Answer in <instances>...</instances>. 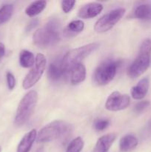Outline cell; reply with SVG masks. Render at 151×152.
Listing matches in <instances>:
<instances>
[{
	"mask_svg": "<svg viewBox=\"0 0 151 152\" xmlns=\"http://www.w3.org/2000/svg\"><path fill=\"white\" fill-rule=\"evenodd\" d=\"M60 25L56 19H51L34 33L33 43L41 48L51 47L60 39Z\"/></svg>",
	"mask_w": 151,
	"mask_h": 152,
	"instance_id": "cell-1",
	"label": "cell"
},
{
	"mask_svg": "<svg viewBox=\"0 0 151 152\" xmlns=\"http://www.w3.org/2000/svg\"><path fill=\"white\" fill-rule=\"evenodd\" d=\"M99 47V45L98 43L94 42L69 50L62 59V67H63L65 75L70 74L74 66L81 63V61L84 58H86L90 53L97 50Z\"/></svg>",
	"mask_w": 151,
	"mask_h": 152,
	"instance_id": "cell-2",
	"label": "cell"
},
{
	"mask_svg": "<svg viewBox=\"0 0 151 152\" xmlns=\"http://www.w3.org/2000/svg\"><path fill=\"white\" fill-rule=\"evenodd\" d=\"M71 127L62 120H55L46 125L37 135L38 142H48L59 138H65L69 135Z\"/></svg>",
	"mask_w": 151,
	"mask_h": 152,
	"instance_id": "cell-3",
	"label": "cell"
},
{
	"mask_svg": "<svg viewBox=\"0 0 151 152\" xmlns=\"http://www.w3.org/2000/svg\"><path fill=\"white\" fill-rule=\"evenodd\" d=\"M38 102V94L36 91H28L21 99L18 105L14 119V124L16 126H22L28 121L33 114Z\"/></svg>",
	"mask_w": 151,
	"mask_h": 152,
	"instance_id": "cell-4",
	"label": "cell"
},
{
	"mask_svg": "<svg viewBox=\"0 0 151 152\" xmlns=\"http://www.w3.org/2000/svg\"><path fill=\"white\" fill-rule=\"evenodd\" d=\"M121 61L107 59L104 60L95 70L93 79L98 86H105L110 83L116 74Z\"/></svg>",
	"mask_w": 151,
	"mask_h": 152,
	"instance_id": "cell-5",
	"label": "cell"
},
{
	"mask_svg": "<svg viewBox=\"0 0 151 152\" xmlns=\"http://www.w3.org/2000/svg\"><path fill=\"white\" fill-rule=\"evenodd\" d=\"M125 9L120 7L109 11L99 18L96 22L94 30L97 33H105L110 31L124 16Z\"/></svg>",
	"mask_w": 151,
	"mask_h": 152,
	"instance_id": "cell-6",
	"label": "cell"
},
{
	"mask_svg": "<svg viewBox=\"0 0 151 152\" xmlns=\"http://www.w3.org/2000/svg\"><path fill=\"white\" fill-rule=\"evenodd\" d=\"M46 63L47 61L45 56L42 53H38L32 69L24 79L22 83V87L24 89H29L32 88L41 79L46 68Z\"/></svg>",
	"mask_w": 151,
	"mask_h": 152,
	"instance_id": "cell-7",
	"label": "cell"
},
{
	"mask_svg": "<svg viewBox=\"0 0 151 152\" xmlns=\"http://www.w3.org/2000/svg\"><path fill=\"white\" fill-rule=\"evenodd\" d=\"M150 59V53L139 52L137 57L128 68L127 75L132 79L137 78L142 75L149 67Z\"/></svg>",
	"mask_w": 151,
	"mask_h": 152,
	"instance_id": "cell-8",
	"label": "cell"
},
{
	"mask_svg": "<svg viewBox=\"0 0 151 152\" xmlns=\"http://www.w3.org/2000/svg\"><path fill=\"white\" fill-rule=\"evenodd\" d=\"M130 102V96L127 94H121L120 92L114 91L107 99L105 108L110 111H121L128 107Z\"/></svg>",
	"mask_w": 151,
	"mask_h": 152,
	"instance_id": "cell-9",
	"label": "cell"
},
{
	"mask_svg": "<svg viewBox=\"0 0 151 152\" xmlns=\"http://www.w3.org/2000/svg\"><path fill=\"white\" fill-rule=\"evenodd\" d=\"M103 10V5L98 2H90L80 7L78 15L82 19H92L97 16Z\"/></svg>",
	"mask_w": 151,
	"mask_h": 152,
	"instance_id": "cell-10",
	"label": "cell"
},
{
	"mask_svg": "<svg viewBox=\"0 0 151 152\" xmlns=\"http://www.w3.org/2000/svg\"><path fill=\"white\" fill-rule=\"evenodd\" d=\"M36 138V130L32 129L31 131H30L21 140L20 142L18 145L16 152H29Z\"/></svg>",
	"mask_w": 151,
	"mask_h": 152,
	"instance_id": "cell-11",
	"label": "cell"
},
{
	"mask_svg": "<svg viewBox=\"0 0 151 152\" xmlns=\"http://www.w3.org/2000/svg\"><path fill=\"white\" fill-rule=\"evenodd\" d=\"M149 86L150 83L147 78H143L141 80L136 86H133L131 88L130 93L132 97L137 100L143 99L147 94Z\"/></svg>",
	"mask_w": 151,
	"mask_h": 152,
	"instance_id": "cell-12",
	"label": "cell"
},
{
	"mask_svg": "<svg viewBox=\"0 0 151 152\" xmlns=\"http://www.w3.org/2000/svg\"><path fill=\"white\" fill-rule=\"evenodd\" d=\"M116 138V135L113 133L107 134L101 137L97 140L94 152H108L111 145L114 142Z\"/></svg>",
	"mask_w": 151,
	"mask_h": 152,
	"instance_id": "cell-13",
	"label": "cell"
},
{
	"mask_svg": "<svg viewBox=\"0 0 151 152\" xmlns=\"http://www.w3.org/2000/svg\"><path fill=\"white\" fill-rule=\"evenodd\" d=\"M47 75L49 79L53 82H57L65 75L62 60L55 61L49 65Z\"/></svg>",
	"mask_w": 151,
	"mask_h": 152,
	"instance_id": "cell-14",
	"label": "cell"
},
{
	"mask_svg": "<svg viewBox=\"0 0 151 152\" xmlns=\"http://www.w3.org/2000/svg\"><path fill=\"white\" fill-rule=\"evenodd\" d=\"M70 83L72 85H77L82 83L86 77V68L82 63L74 66L70 72Z\"/></svg>",
	"mask_w": 151,
	"mask_h": 152,
	"instance_id": "cell-15",
	"label": "cell"
},
{
	"mask_svg": "<svg viewBox=\"0 0 151 152\" xmlns=\"http://www.w3.org/2000/svg\"><path fill=\"white\" fill-rule=\"evenodd\" d=\"M138 143H139V141L136 137L132 134H127L120 140V150L122 152L132 151L136 148Z\"/></svg>",
	"mask_w": 151,
	"mask_h": 152,
	"instance_id": "cell-16",
	"label": "cell"
},
{
	"mask_svg": "<svg viewBox=\"0 0 151 152\" xmlns=\"http://www.w3.org/2000/svg\"><path fill=\"white\" fill-rule=\"evenodd\" d=\"M84 24L81 20H74L68 23L64 30V34L66 37H75L84 30Z\"/></svg>",
	"mask_w": 151,
	"mask_h": 152,
	"instance_id": "cell-17",
	"label": "cell"
},
{
	"mask_svg": "<svg viewBox=\"0 0 151 152\" xmlns=\"http://www.w3.org/2000/svg\"><path fill=\"white\" fill-rule=\"evenodd\" d=\"M46 6H47L46 1L44 0L36 1L27 7V8L25 9V13L30 17H34L41 13L45 9Z\"/></svg>",
	"mask_w": 151,
	"mask_h": 152,
	"instance_id": "cell-18",
	"label": "cell"
},
{
	"mask_svg": "<svg viewBox=\"0 0 151 152\" xmlns=\"http://www.w3.org/2000/svg\"><path fill=\"white\" fill-rule=\"evenodd\" d=\"M36 58L32 52L27 50H22L19 54V63L23 68H31L34 65Z\"/></svg>",
	"mask_w": 151,
	"mask_h": 152,
	"instance_id": "cell-19",
	"label": "cell"
},
{
	"mask_svg": "<svg viewBox=\"0 0 151 152\" xmlns=\"http://www.w3.org/2000/svg\"><path fill=\"white\" fill-rule=\"evenodd\" d=\"M135 17L141 20H147L151 18V4L145 3L137 6L134 11Z\"/></svg>",
	"mask_w": 151,
	"mask_h": 152,
	"instance_id": "cell-20",
	"label": "cell"
},
{
	"mask_svg": "<svg viewBox=\"0 0 151 152\" xmlns=\"http://www.w3.org/2000/svg\"><path fill=\"white\" fill-rule=\"evenodd\" d=\"M13 13V6L10 4H4L0 8V25L8 22Z\"/></svg>",
	"mask_w": 151,
	"mask_h": 152,
	"instance_id": "cell-21",
	"label": "cell"
},
{
	"mask_svg": "<svg viewBox=\"0 0 151 152\" xmlns=\"http://www.w3.org/2000/svg\"><path fill=\"white\" fill-rule=\"evenodd\" d=\"M83 148H84V141L81 137H78L73 140L68 144L65 152H81Z\"/></svg>",
	"mask_w": 151,
	"mask_h": 152,
	"instance_id": "cell-22",
	"label": "cell"
},
{
	"mask_svg": "<svg viewBox=\"0 0 151 152\" xmlns=\"http://www.w3.org/2000/svg\"><path fill=\"white\" fill-rule=\"evenodd\" d=\"M110 121L105 118H97L93 122V127L96 131L102 132L109 126Z\"/></svg>",
	"mask_w": 151,
	"mask_h": 152,
	"instance_id": "cell-23",
	"label": "cell"
},
{
	"mask_svg": "<svg viewBox=\"0 0 151 152\" xmlns=\"http://www.w3.org/2000/svg\"><path fill=\"white\" fill-rule=\"evenodd\" d=\"M75 4L76 1H74V0H65V1H62L61 6H62V10L65 13H68L72 10Z\"/></svg>",
	"mask_w": 151,
	"mask_h": 152,
	"instance_id": "cell-24",
	"label": "cell"
},
{
	"mask_svg": "<svg viewBox=\"0 0 151 152\" xmlns=\"http://www.w3.org/2000/svg\"><path fill=\"white\" fill-rule=\"evenodd\" d=\"M139 52H143L151 54V39H145L141 45Z\"/></svg>",
	"mask_w": 151,
	"mask_h": 152,
	"instance_id": "cell-25",
	"label": "cell"
},
{
	"mask_svg": "<svg viewBox=\"0 0 151 152\" xmlns=\"http://www.w3.org/2000/svg\"><path fill=\"white\" fill-rule=\"evenodd\" d=\"M6 78H7V87L10 90H13L16 86V79L14 75L10 71H7L6 74Z\"/></svg>",
	"mask_w": 151,
	"mask_h": 152,
	"instance_id": "cell-26",
	"label": "cell"
},
{
	"mask_svg": "<svg viewBox=\"0 0 151 152\" xmlns=\"http://www.w3.org/2000/svg\"><path fill=\"white\" fill-rule=\"evenodd\" d=\"M150 105V102L147 100L144 101H141V102H138L136 105H135L134 111L136 113H141L146 109L148 106Z\"/></svg>",
	"mask_w": 151,
	"mask_h": 152,
	"instance_id": "cell-27",
	"label": "cell"
},
{
	"mask_svg": "<svg viewBox=\"0 0 151 152\" xmlns=\"http://www.w3.org/2000/svg\"><path fill=\"white\" fill-rule=\"evenodd\" d=\"M143 135L145 137L151 135V119H150V120L147 122V123L145 126L144 129Z\"/></svg>",
	"mask_w": 151,
	"mask_h": 152,
	"instance_id": "cell-28",
	"label": "cell"
},
{
	"mask_svg": "<svg viewBox=\"0 0 151 152\" xmlns=\"http://www.w3.org/2000/svg\"><path fill=\"white\" fill-rule=\"evenodd\" d=\"M38 20L37 19H32L30 22L28 23V25H27V28H26V31H30L31 30H33V28H35L38 25Z\"/></svg>",
	"mask_w": 151,
	"mask_h": 152,
	"instance_id": "cell-29",
	"label": "cell"
},
{
	"mask_svg": "<svg viewBox=\"0 0 151 152\" xmlns=\"http://www.w3.org/2000/svg\"><path fill=\"white\" fill-rule=\"evenodd\" d=\"M5 53V46L3 43L0 42V59L4 56Z\"/></svg>",
	"mask_w": 151,
	"mask_h": 152,
	"instance_id": "cell-30",
	"label": "cell"
},
{
	"mask_svg": "<svg viewBox=\"0 0 151 152\" xmlns=\"http://www.w3.org/2000/svg\"><path fill=\"white\" fill-rule=\"evenodd\" d=\"M36 152H44V149H43V148H39L36 151Z\"/></svg>",
	"mask_w": 151,
	"mask_h": 152,
	"instance_id": "cell-31",
	"label": "cell"
},
{
	"mask_svg": "<svg viewBox=\"0 0 151 152\" xmlns=\"http://www.w3.org/2000/svg\"><path fill=\"white\" fill-rule=\"evenodd\" d=\"M1 147H0V152H1Z\"/></svg>",
	"mask_w": 151,
	"mask_h": 152,
	"instance_id": "cell-32",
	"label": "cell"
}]
</instances>
